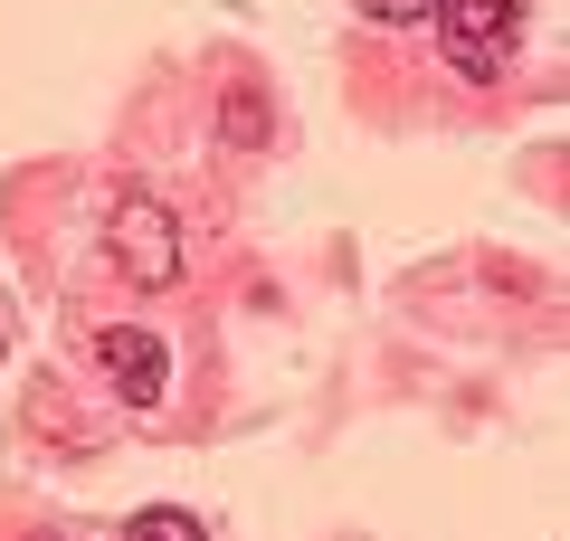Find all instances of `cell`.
<instances>
[{
    "label": "cell",
    "mask_w": 570,
    "mask_h": 541,
    "mask_svg": "<svg viewBox=\"0 0 570 541\" xmlns=\"http://www.w3.org/2000/svg\"><path fill=\"white\" fill-rule=\"evenodd\" d=\"M105 247H115V266L134 285H171L181 276V219H171L163 200H115V228H105Z\"/></svg>",
    "instance_id": "6da1fadb"
},
{
    "label": "cell",
    "mask_w": 570,
    "mask_h": 541,
    "mask_svg": "<svg viewBox=\"0 0 570 541\" xmlns=\"http://www.w3.org/2000/svg\"><path fill=\"white\" fill-rule=\"evenodd\" d=\"M448 0H362V20H381V29H409V20H438Z\"/></svg>",
    "instance_id": "8992f818"
},
{
    "label": "cell",
    "mask_w": 570,
    "mask_h": 541,
    "mask_svg": "<svg viewBox=\"0 0 570 541\" xmlns=\"http://www.w3.org/2000/svg\"><path fill=\"white\" fill-rule=\"evenodd\" d=\"M96 361H105V381H115L124 409H163V381H171L163 333H142V323H105V333H96Z\"/></svg>",
    "instance_id": "3957f363"
},
{
    "label": "cell",
    "mask_w": 570,
    "mask_h": 541,
    "mask_svg": "<svg viewBox=\"0 0 570 541\" xmlns=\"http://www.w3.org/2000/svg\"><path fill=\"white\" fill-rule=\"evenodd\" d=\"M438 29H448L456 77H475V86H485L494 67H504V48L523 39V0H448V10H438Z\"/></svg>",
    "instance_id": "7a4b0ae2"
},
{
    "label": "cell",
    "mask_w": 570,
    "mask_h": 541,
    "mask_svg": "<svg viewBox=\"0 0 570 541\" xmlns=\"http://www.w3.org/2000/svg\"><path fill=\"white\" fill-rule=\"evenodd\" d=\"M219 134H228V142H266V96H257V86H228Z\"/></svg>",
    "instance_id": "5b68a950"
},
{
    "label": "cell",
    "mask_w": 570,
    "mask_h": 541,
    "mask_svg": "<svg viewBox=\"0 0 570 541\" xmlns=\"http://www.w3.org/2000/svg\"><path fill=\"white\" fill-rule=\"evenodd\" d=\"M0 352H10V333H0Z\"/></svg>",
    "instance_id": "52a82bcc"
},
{
    "label": "cell",
    "mask_w": 570,
    "mask_h": 541,
    "mask_svg": "<svg viewBox=\"0 0 570 541\" xmlns=\"http://www.w3.org/2000/svg\"><path fill=\"white\" fill-rule=\"evenodd\" d=\"M124 541H209V522H200V513H181V503H153V513L124 522Z\"/></svg>",
    "instance_id": "277c9868"
}]
</instances>
